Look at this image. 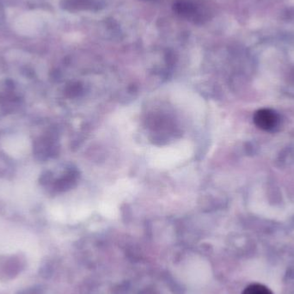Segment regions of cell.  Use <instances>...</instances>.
I'll use <instances>...</instances> for the list:
<instances>
[{
  "instance_id": "3",
  "label": "cell",
  "mask_w": 294,
  "mask_h": 294,
  "mask_svg": "<svg viewBox=\"0 0 294 294\" xmlns=\"http://www.w3.org/2000/svg\"><path fill=\"white\" fill-rule=\"evenodd\" d=\"M290 80H291V83H294V70L290 74Z\"/></svg>"
},
{
  "instance_id": "2",
  "label": "cell",
  "mask_w": 294,
  "mask_h": 294,
  "mask_svg": "<svg viewBox=\"0 0 294 294\" xmlns=\"http://www.w3.org/2000/svg\"><path fill=\"white\" fill-rule=\"evenodd\" d=\"M242 294H274L271 290L262 284L255 283L247 286Z\"/></svg>"
},
{
  "instance_id": "1",
  "label": "cell",
  "mask_w": 294,
  "mask_h": 294,
  "mask_svg": "<svg viewBox=\"0 0 294 294\" xmlns=\"http://www.w3.org/2000/svg\"><path fill=\"white\" fill-rule=\"evenodd\" d=\"M254 122L259 129L265 131H273L279 126L280 117L274 110L263 109L255 114Z\"/></svg>"
}]
</instances>
